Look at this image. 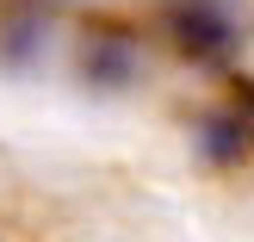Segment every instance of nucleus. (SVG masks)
<instances>
[{
	"instance_id": "obj_3",
	"label": "nucleus",
	"mask_w": 254,
	"mask_h": 242,
	"mask_svg": "<svg viewBox=\"0 0 254 242\" xmlns=\"http://www.w3.org/2000/svg\"><path fill=\"white\" fill-rule=\"evenodd\" d=\"M192 143H198L205 161H242L248 156V118L242 112H211V118L192 131Z\"/></svg>"
},
{
	"instance_id": "obj_1",
	"label": "nucleus",
	"mask_w": 254,
	"mask_h": 242,
	"mask_svg": "<svg viewBox=\"0 0 254 242\" xmlns=\"http://www.w3.org/2000/svg\"><path fill=\"white\" fill-rule=\"evenodd\" d=\"M168 37L192 62H223L236 50V0H168Z\"/></svg>"
},
{
	"instance_id": "obj_2",
	"label": "nucleus",
	"mask_w": 254,
	"mask_h": 242,
	"mask_svg": "<svg viewBox=\"0 0 254 242\" xmlns=\"http://www.w3.org/2000/svg\"><path fill=\"white\" fill-rule=\"evenodd\" d=\"M81 69H87V81H93V87H130L136 75H143V56H136L130 37H93Z\"/></svg>"
}]
</instances>
